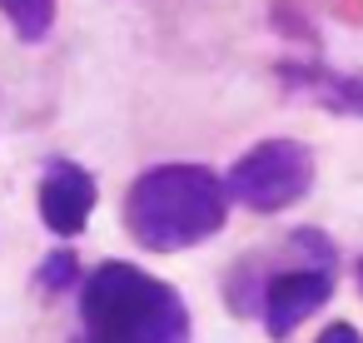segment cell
<instances>
[{
	"mask_svg": "<svg viewBox=\"0 0 363 343\" xmlns=\"http://www.w3.org/2000/svg\"><path fill=\"white\" fill-rule=\"evenodd\" d=\"M229 219V199L204 164H155L125 189V229L150 254H179L214 239Z\"/></svg>",
	"mask_w": 363,
	"mask_h": 343,
	"instance_id": "obj_1",
	"label": "cell"
},
{
	"mask_svg": "<svg viewBox=\"0 0 363 343\" xmlns=\"http://www.w3.org/2000/svg\"><path fill=\"white\" fill-rule=\"evenodd\" d=\"M80 343H189V303L140 264L110 259L80 283Z\"/></svg>",
	"mask_w": 363,
	"mask_h": 343,
	"instance_id": "obj_2",
	"label": "cell"
},
{
	"mask_svg": "<svg viewBox=\"0 0 363 343\" xmlns=\"http://www.w3.org/2000/svg\"><path fill=\"white\" fill-rule=\"evenodd\" d=\"M219 184H224L229 204H244L254 214H279V209H289L308 194L313 150L303 140H264L249 154H239Z\"/></svg>",
	"mask_w": 363,
	"mask_h": 343,
	"instance_id": "obj_3",
	"label": "cell"
},
{
	"mask_svg": "<svg viewBox=\"0 0 363 343\" xmlns=\"http://www.w3.org/2000/svg\"><path fill=\"white\" fill-rule=\"evenodd\" d=\"M100 189H95V174L80 169L75 159H50L45 174H40V224L60 239H75L85 224H90V209H95Z\"/></svg>",
	"mask_w": 363,
	"mask_h": 343,
	"instance_id": "obj_4",
	"label": "cell"
},
{
	"mask_svg": "<svg viewBox=\"0 0 363 343\" xmlns=\"http://www.w3.org/2000/svg\"><path fill=\"white\" fill-rule=\"evenodd\" d=\"M333 293V269H313V264H298V269H284L264 283V328L274 338H289L308 313H318Z\"/></svg>",
	"mask_w": 363,
	"mask_h": 343,
	"instance_id": "obj_5",
	"label": "cell"
},
{
	"mask_svg": "<svg viewBox=\"0 0 363 343\" xmlns=\"http://www.w3.org/2000/svg\"><path fill=\"white\" fill-rule=\"evenodd\" d=\"M274 75H279L294 95H303V100H313V105H323V110H333V115H358V120H363V70L343 75V70L284 60V65H274Z\"/></svg>",
	"mask_w": 363,
	"mask_h": 343,
	"instance_id": "obj_6",
	"label": "cell"
},
{
	"mask_svg": "<svg viewBox=\"0 0 363 343\" xmlns=\"http://www.w3.org/2000/svg\"><path fill=\"white\" fill-rule=\"evenodd\" d=\"M0 11H6V21L16 26L21 40H45L50 26H55V0H0Z\"/></svg>",
	"mask_w": 363,
	"mask_h": 343,
	"instance_id": "obj_7",
	"label": "cell"
},
{
	"mask_svg": "<svg viewBox=\"0 0 363 343\" xmlns=\"http://www.w3.org/2000/svg\"><path fill=\"white\" fill-rule=\"evenodd\" d=\"M35 288H45V293L80 288V264H75V254H70V249H55V254L35 269Z\"/></svg>",
	"mask_w": 363,
	"mask_h": 343,
	"instance_id": "obj_8",
	"label": "cell"
},
{
	"mask_svg": "<svg viewBox=\"0 0 363 343\" xmlns=\"http://www.w3.org/2000/svg\"><path fill=\"white\" fill-rule=\"evenodd\" d=\"M318 343H363V338H358L353 323H328V328L318 333Z\"/></svg>",
	"mask_w": 363,
	"mask_h": 343,
	"instance_id": "obj_9",
	"label": "cell"
},
{
	"mask_svg": "<svg viewBox=\"0 0 363 343\" xmlns=\"http://www.w3.org/2000/svg\"><path fill=\"white\" fill-rule=\"evenodd\" d=\"M353 274H358V288H363V259H358V269H353Z\"/></svg>",
	"mask_w": 363,
	"mask_h": 343,
	"instance_id": "obj_10",
	"label": "cell"
}]
</instances>
